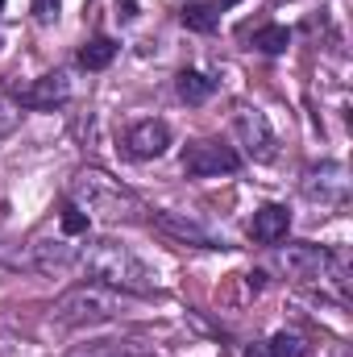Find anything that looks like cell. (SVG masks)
<instances>
[{"mask_svg":"<svg viewBox=\"0 0 353 357\" xmlns=\"http://www.w3.org/2000/svg\"><path fill=\"white\" fill-rule=\"evenodd\" d=\"M125 307V291L117 287H104V282H75L71 291H63L54 299V320L67 324V328H88V324H104V320H117Z\"/></svg>","mask_w":353,"mask_h":357,"instance_id":"cell-3","label":"cell"},{"mask_svg":"<svg viewBox=\"0 0 353 357\" xmlns=\"http://www.w3.org/2000/svg\"><path fill=\"white\" fill-rule=\"evenodd\" d=\"M75 266H84L96 278V282H104V287H117V291H125V295H150L154 291V274L146 270L142 258H133V250L129 245H117V241H88L84 250H80V262Z\"/></svg>","mask_w":353,"mask_h":357,"instance_id":"cell-1","label":"cell"},{"mask_svg":"<svg viewBox=\"0 0 353 357\" xmlns=\"http://www.w3.org/2000/svg\"><path fill=\"white\" fill-rule=\"evenodd\" d=\"M266 354L270 357H308V341L299 337V333H274L270 341H266Z\"/></svg>","mask_w":353,"mask_h":357,"instance_id":"cell-15","label":"cell"},{"mask_svg":"<svg viewBox=\"0 0 353 357\" xmlns=\"http://www.w3.org/2000/svg\"><path fill=\"white\" fill-rule=\"evenodd\" d=\"M233 4H241V0H216V8H233Z\"/></svg>","mask_w":353,"mask_h":357,"instance_id":"cell-22","label":"cell"},{"mask_svg":"<svg viewBox=\"0 0 353 357\" xmlns=\"http://www.w3.org/2000/svg\"><path fill=\"white\" fill-rule=\"evenodd\" d=\"M150 225L163 229L167 237H175L183 245H200V250H225V237L204 225L200 216H187V212H150Z\"/></svg>","mask_w":353,"mask_h":357,"instance_id":"cell-5","label":"cell"},{"mask_svg":"<svg viewBox=\"0 0 353 357\" xmlns=\"http://www.w3.org/2000/svg\"><path fill=\"white\" fill-rule=\"evenodd\" d=\"M75 262H80V250L67 241H38L33 245V266L42 274H67Z\"/></svg>","mask_w":353,"mask_h":357,"instance_id":"cell-10","label":"cell"},{"mask_svg":"<svg viewBox=\"0 0 353 357\" xmlns=\"http://www.w3.org/2000/svg\"><path fill=\"white\" fill-rule=\"evenodd\" d=\"M0 8H4V0H0Z\"/></svg>","mask_w":353,"mask_h":357,"instance_id":"cell-23","label":"cell"},{"mask_svg":"<svg viewBox=\"0 0 353 357\" xmlns=\"http://www.w3.org/2000/svg\"><path fill=\"white\" fill-rule=\"evenodd\" d=\"M233 129H237V142H241L246 158H254V162H270V158L278 154V137H274L266 112H258V108H241L237 121H233Z\"/></svg>","mask_w":353,"mask_h":357,"instance_id":"cell-6","label":"cell"},{"mask_svg":"<svg viewBox=\"0 0 353 357\" xmlns=\"http://www.w3.org/2000/svg\"><path fill=\"white\" fill-rule=\"evenodd\" d=\"M112 59H117V42L112 38H91L80 50V67H88V71H104Z\"/></svg>","mask_w":353,"mask_h":357,"instance_id":"cell-14","label":"cell"},{"mask_svg":"<svg viewBox=\"0 0 353 357\" xmlns=\"http://www.w3.org/2000/svg\"><path fill=\"white\" fill-rule=\"evenodd\" d=\"M59 225H63V233H67V237H84V233H88V212H84L80 204H71V199H67V204H63Z\"/></svg>","mask_w":353,"mask_h":357,"instance_id":"cell-17","label":"cell"},{"mask_svg":"<svg viewBox=\"0 0 353 357\" xmlns=\"http://www.w3.org/2000/svg\"><path fill=\"white\" fill-rule=\"evenodd\" d=\"M67 357H133V349L125 341H96V345H84V349H75Z\"/></svg>","mask_w":353,"mask_h":357,"instance_id":"cell-18","label":"cell"},{"mask_svg":"<svg viewBox=\"0 0 353 357\" xmlns=\"http://www.w3.org/2000/svg\"><path fill=\"white\" fill-rule=\"evenodd\" d=\"M13 100L21 104V108H54V104H67L71 100V79L63 75V71H50V75H38V79H29L25 88H13Z\"/></svg>","mask_w":353,"mask_h":357,"instance_id":"cell-7","label":"cell"},{"mask_svg":"<svg viewBox=\"0 0 353 357\" xmlns=\"http://www.w3.org/2000/svg\"><path fill=\"white\" fill-rule=\"evenodd\" d=\"M333 178H320L316 171L308 175V183H303V191L312 195V199H324V204H345V191H350V183H345V167H337L333 162V171H329Z\"/></svg>","mask_w":353,"mask_h":357,"instance_id":"cell-11","label":"cell"},{"mask_svg":"<svg viewBox=\"0 0 353 357\" xmlns=\"http://www.w3.org/2000/svg\"><path fill=\"white\" fill-rule=\"evenodd\" d=\"M175 88H179V96H183L187 104H204V100L216 91V84H212L208 75H200V71H179Z\"/></svg>","mask_w":353,"mask_h":357,"instance_id":"cell-13","label":"cell"},{"mask_svg":"<svg viewBox=\"0 0 353 357\" xmlns=\"http://www.w3.org/2000/svg\"><path fill=\"white\" fill-rule=\"evenodd\" d=\"M171 146V129L167 121H137L129 133H125V154L146 162V158H163Z\"/></svg>","mask_w":353,"mask_h":357,"instance_id":"cell-8","label":"cell"},{"mask_svg":"<svg viewBox=\"0 0 353 357\" xmlns=\"http://www.w3.org/2000/svg\"><path fill=\"white\" fill-rule=\"evenodd\" d=\"M29 8H33V21H38V25H54V21H59L63 0H33Z\"/></svg>","mask_w":353,"mask_h":357,"instance_id":"cell-20","label":"cell"},{"mask_svg":"<svg viewBox=\"0 0 353 357\" xmlns=\"http://www.w3.org/2000/svg\"><path fill=\"white\" fill-rule=\"evenodd\" d=\"M291 229V208L287 204H262L250 220V241L258 245H278Z\"/></svg>","mask_w":353,"mask_h":357,"instance_id":"cell-9","label":"cell"},{"mask_svg":"<svg viewBox=\"0 0 353 357\" xmlns=\"http://www.w3.org/2000/svg\"><path fill=\"white\" fill-rule=\"evenodd\" d=\"M71 204H80L88 216H100L108 225H117V220L129 225V220H142V212H146L133 191H125L104 171H80L75 183H71Z\"/></svg>","mask_w":353,"mask_h":357,"instance_id":"cell-2","label":"cell"},{"mask_svg":"<svg viewBox=\"0 0 353 357\" xmlns=\"http://www.w3.org/2000/svg\"><path fill=\"white\" fill-rule=\"evenodd\" d=\"M17 121H21V104L13 100V91L0 84V133H13Z\"/></svg>","mask_w":353,"mask_h":357,"instance_id":"cell-19","label":"cell"},{"mask_svg":"<svg viewBox=\"0 0 353 357\" xmlns=\"http://www.w3.org/2000/svg\"><path fill=\"white\" fill-rule=\"evenodd\" d=\"M246 357H270V354H266V341H254V345L246 349Z\"/></svg>","mask_w":353,"mask_h":357,"instance_id":"cell-21","label":"cell"},{"mask_svg":"<svg viewBox=\"0 0 353 357\" xmlns=\"http://www.w3.org/2000/svg\"><path fill=\"white\" fill-rule=\"evenodd\" d=\"M241 167L237 150L225 142H191L183 150V175L191 178H216V175H233Z\"/></svg>","mask_w":353,"mask_h":357,"instance_id":"cell-4","label":"cell"},{"mask_svg":"<svg viewBox=\"0 0 353 357\" xmlns=\"http://www.w3.org/2000/svg\"><path fill=\"white\" fill-rule=\"evenodd\" d=\"M254 46H258L262 54H283V50L291 46V29H287V25H262V29L254 33Z\"/></svg>","mask_w":353,"mask_h":357,"instance_id":"cell-16","label":"cell"},{"mask_svg":"<svg viewBox=\"0 0 353 357\" xmlns=\"http://www.w3.org/2000/svg\"><path fill=\"white\" fill-rule=\"evenodd\" d=\"M179 21L191 29V33H216L220 29V8L216 4H204V0H187Z\"/></svg>","mask_w":353,"mask_h":357,"instance_id":"cell-12","label":"cell"}]
</instances>
